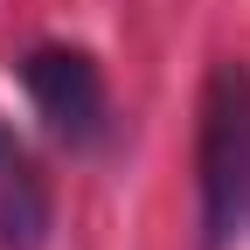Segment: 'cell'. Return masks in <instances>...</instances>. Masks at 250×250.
I'll list each match as a JSON object with an SVG mask.
<instances>
[{
    "label": "cell",
    "mask_w": 250,
    "mask_h": 250,
    "mask_svg": "<svg viewBox=\"0 0 250 250\" xmlns=\"http://www.w3.org/2000/svg\"><path fill=\"white\" fill-rule=\"evenodd\" d=\"M195 181H202V243L223 250L250 229V70L215 62L202 90V139H195Z\"/></svg>",
    "instance_id": "1"
},
{
    "label": "cell",
    "mask_w": 250,
    "mask_h": 250,
    "mask_svg": "<svg viewBox=\"0 0 250 250\" xmlns=\"http://www.w3.org/2000/svg\"><path fill=\"white\" fill-rule=\"evenodd\" d=\"M21 83H28V98H35V111L49 118L56 139H70V146L104 139L111 98H104V77H98V62L83 49H35L21 62Z\"/></svg>",
    "instance_id": "2"
},
{
    "label": "cell",
    "mask_w": 250,
    "mask_h": 250,
    "mask_svg": "<svg viewBox=\"0 0 250 250\" xmlns=\"http://www.w3.org/2000/svg\"><path fill=\"white\" fill-rule=\"evenodd\" d=\"M49 236V195L28 174V160H0V250H35Z\"/></svg>",
    "instance_id": "3"
},
{
    "label": "cell",
    "mask_w": 250,
    "mask_h": 250,
    "mask_svg": "<svg viewBox=\"0 0 250 250\" xmlns=\"http://www.w3.org/2000/svg\"><path fill=\"white\" fill-rule=\"evenodd\" d=\"M0 160H14V139H7V125H0Z\"/></svg>",
    "instance_id": "4"
}]
</instances>
